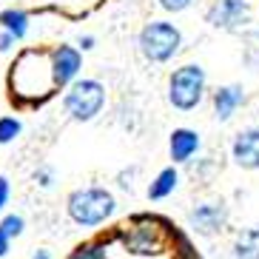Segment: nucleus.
Segmentation results:
<instances>
[{
    "instance_id": "5701e85b",
    "label": "nucleus",
    "mask_w": 259,
    "mask_h": 259,
    "mask_svg": "<svg viewBox=\"0 0 259 259\" xmlns=\"http://www.w3.org/2000/svg\"><path fill=\"white\" fill-rule=\"evenodd\" d=\"M31 259H52V251H46V248H37V251L31 253Z\"/></svg>"
},
{
    "instance_id": "0eeeda50",
    "label": "nucleus",
    "mask_w": 259,
    "mask_h": 259,
    "mask_svg": "<svg viewBox=\"0 0 259 259\" xmlns=\"http://www.w3.org/2000/svg\"><path fill=\"white\" fill-rule=\"evenodd\" d=\"M49 66H52V80L54 89H66L71 80H77L80 69H83V57H80V49L69 46V43H60L49 52Z\"/></svg>"
},
{
    "instance_id": "9d476101",
    "label": "nucleus",
    "mask_w": 259,
    "mask_h": 259,
    "mask_svg": "<svg viewBox=\"0 0 259 259\" xmlns=\"http://www.w3.org/2000/svg\"><path fill=\"white\" fill-rule=\"evenodd\" d=\"M211 103H213V117L220 122H228L231 117L245 106V89L239 83L220 85V89L211 94Z\"/></svg>"
},
{
    "instance_id": "1a4fd4ad",
    "label": "nucleus",
    "mask_w": 259,
    "mask_h": 259,
    "mask_svg": "<svg viewBox=\"0 0 259 259\" xmlns=\"http://www.w3.org/2000/svg\"><path fill=\"white\" fill-rule=\"evenodd\" d=\"M202 148V137L194 128H174L168 137V157L174 160V165L191 162Z\"/></svg>"
},
{
    "instance_id": "412c9836",
    "label": "nucleus",
    "mask_w": 259,
    "mask_h": 259,
    "mask_svg": "<svg viewBox=\"0 0 259 259\" xmlns=\"http://www.w3.org/2000/svg\"><path fill=\"white\" fill-rule=\"evenodd\" d=\"M94 43H97V40H94L92 34H85V37H80V40H77V49H80V52H92V49H94Z\"/></svg>"
},
{
    "instance_id": "4468645a",
    "label": "nucleus",
    "mask_w": 259,
    "mask_h": 259,
    "mask_svg": "<svg viewBox=\"0 0 259 259\" xmlns=\"http://www.w3.org/2000/svg\"><path fill=\"white\" fill-rule=\"evenodd\" d=\"M69 259H108L106 245L100 239H89V242H80L74 251L69 253Z\"/></svg>"
},
{
    "instance_id": "f257e3e1",
    "label": "nucleus",
    "mask_w": 259,
    "mask_h": 259,
    "mask_svg": "<svg viewBox=\"0 0 259 259\" xmlns=\"http://www.w3.org/2000/svg\"><path fill=\"white\" fill-rule=\"evenodd\" d=\"M117 211L114 194L103 185H85V188H74L66 197V213L69 220L80 228H97L103 222H108Z\"/></svg>"
},
{
    "instance_id": "423d86ee",
    "label": "nucleus",
    "mask_w": 259,
    "mask_h": 259,
    "mask_svg": "<svg viewBox=\"0 0 259 259\" xmlns=\"http://www.w3.org/2000/svg\"><path fill=\"white\" fill-rule=\"evenodd\" d=\"M225 225H228V205L222 199L199 202L188 213V228L197 231L199 236H217L225 231Z\"/></svg>"
},
{
    "instance_id": "aec40b11",
    "label": "nucleus",
    "mask_w": 259,
    "mask_h": 259,
    "mask_svg": "<svg viewBox=\"0 0 259 259\" xmlns=\"http://www.w3.org/2000/svg\"><path fill=\"white\" fill-rule=\"evenodd\" d=\"M17 40L9 34V31H0V52H12V46H15Z\"/></svg>"
},
{
    "instance_id": "dca6fc26",
    "label": "nucleus",
    "mask_w": 259,
    "mask_h": 259,
    "mask_svg": "<svg viewBox=\"0 0 259 259\" xmlns=\"http://www.w3.org/2000/svg\"><path fill=\"white\" fill-rule=\"evenodd\" d=\"M23 131V122L17 120V117H0V143L6 145L17 137Z\"/></svg>"
},
{
    "instance_id": "f8f14e48",
    "label": "nucleus",
    "mask_w": 259,
    "mask_h": 259,
    "mask_svg": "<svg viewBox=\"0 0 259 259\" xmlns=\"http://www.w3.org/2000/svg\"><path fill=\"white\" fill-rule=\"evenodd\" d=\"M234 259H259V228H242L231 245Z\"/></svg>"
},
{
    "instance_id": "7ed1b4c3",
    "label": "nucleus",
    "mask_w": 259,
    "mask_h": 259,
    "mask_svg": "<svg viewBox=\"0 0 259 259\" xmlns=\"http://www.w3.org/2000/svg\"><path fill=\"white\" fill-rule=\"evenodd\" d=\"M208 92V74L199 63H185L171 71L168 77V103L177 111H194L205 100Z\"/></svg>"
},
{
    "instance_id": "20e7f679",
    "label": "nucleus",
    "mask_w": 259,
    "mask_h": 259,
    "mask_svg": "<svg viewBox=\"0 0 259 259\" xmlns=\"http://www.w3.org/2000/svg\"><path fill=\"white\" fill-rule=\"evenodd\" d=\"M106 108V85L94 77H77L66 85L63 94V111L74 122H92Z\"/></svg>"
},
{
    "instance_id": "f03ea898",
    "label": "nucleus",
    "mask_w": 259,
    "mask_h": 259,
    "mask_svg": "<svg viewBox=\"0 0 259 259\" xmlns=\"http://www.w3.org/2000/svg\"><path fill=\"white\" fill-rule=\"evenodd\" d=\"M137 49L148 63H171L177 54L183 52V31L168 20H151L140 29Z\"/></svg>"
},
{
    "instance_id": "4be33fe9",
    "label": "nucleus",
    "mask_w": 259,
    "mask_h": 259,
    "mask_svg": "<svg viewBox=\"0 0 259 259\" xmlns=\"http://www.w3.org/2000/svg\"><path fill=\"white\" fill-rule=\"evenodd\" d=\"M9 245H12V239H9V236L3 234V231H0V259H3V256L9 253Z\"/></svg>"
},
{
    "instance_id": "6e6552de",
    "label": "nucleus",
    "mask_w": 259,
    "mask_h": 259,
    "mask_svg": "<svg viewBox=\"0 0 259 259\" xmlns=\"http://www.w3.org/2000/svg\"><path fill=\"white\" fill-rule=\"evenodd\" d=\"M231 160L242 171H259V128L239 131L231 143Z\"/></svg>"
},
{
    "instance_id": "2eb2a0df",
    "label": "nucleus",
    "mask_w": 259,
    "mask_h": 259,
    "mask_svg": "<svg viewBox=\"0 0 259 259\" xmlns=\"http://www.w3.org/2000/svg\"><path fill=\"white\" fill-rule=\"evenodd\" d=\"M0 231L9 236V239H17V236L26 231V220L20 213H6L3 220H0Z\"/></svg>"
},
{
    "instance_id": "6ab92c4d",
    "label": "nucleus",
    "mask_w": 259,
    "mask_h": 259,
    "mask_svg": "<svg viewBox=\"0 0 259 259\" xmlns=\"http://www.w3.org/2000/svg\"><path fill=\"white\" fill-rule=\"evenodd\" d=\"M6 202H9V180H6L3 174H0V213H3Z\"/></svg>"
},
{
    "instance_id": "f3484780",
    "label": "nucleus",
    "mask_w": 259,
    "mask_h": 259,
    "mask_svg": "<svg viewBox=\"0 0 259 259\" xmlns=\"http://www.w3.org/2000/svg\"><path fill=\"white\" fill-rule=\"evenodd\" d=\"M157 3H160V9H165V12H171V15H177V12L191 9L197 0H157Z\"/></svg>"
},
{
    "instance_id": "39448f33",
    "label": "nucleus",
    "mask_w": 259,
    "mask_h": 259,
    "mask_svg": "<svg viewBox=\"0 0 259 259\" xmlns=\"http://www.w3.org/2000/svg\"><path fill=\"white\" fill-rule=\"evenodd\" d=\"M205 20L208 26L220 31H239L251 23V3L248 0H211Z\"/></svg>"
},
{
    "instance_id": "ddd939ff",
    "label": "nucleus",
    "mask_w": 259,
    "mask_h": 259,
    "mask_svg": "<svg viewBox=\"0 0 259 259\" xmlns=\"http://www.w3.org/2000/svg\"><path fill=\"white\" fill-rule=\"evenodd\" d=\"M0 26L15 40H23L29 34V15L23 9H6V12H0Z\"/></svg>"
},
{
    "instance_id": "9b49d317",
    "label": "nucleus",
    "mask_w": 259,
    "mask_h": 259,
    "mask_svg": "<svg viewBox=\"0 0 259 259\" xmlns=\"http://www.w3.org/2000/svg\"><path fill=\"white\" fill-rule=\"evenodd\" d=\"M177 185H180V171H177L174 165L162 168L160 174L148 183V199L160 202V199H165V197H171V194H174Z\"/></svg>"
},
{
    "instance_id": "a211bd4d",
    "label": "nucleus",
    "mask_w": 259,
    "mask_h": 259,
    "mask_svg": "<svg viewBox=\"0 0 259 259\" xmlns=\"http://www.w3.org/2000/svg\"><path fill=\"white\" fill-rule=\"evenodd\" d=\"M34 183H37L40 188H52L54 185V171L52 168H37V171H34Z\"/></svg>"
}]
</instances>
